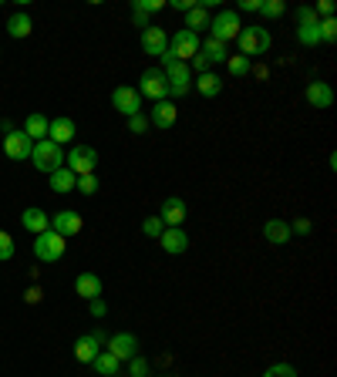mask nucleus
<instances>
[{
    "instance_id": "nucleus-39",
    "label": "nucleus",
    "mask_w": 337,
    "mask_h": 377,
    "mask_svg": "<svg viewBox=\"0 0 337 377\" xmlns=\"http://www.w3.org/2000/svg\"><path fill=\"white\" fill-rule=\"evenodd\" d=\"M132 7H135V11H142V13H152V11H159V7H162V0H135Z\"/></svg>"
},
{
    "instance_id": "nucleus-3",
    "label": "nucleus",
    "mask_w": 337,
    "mask_h": 377,
    "mask_svg": "<svg viewBox=\"0 0 337 377\" xmlns=\"http://www.w3.org/2000/svg\"><path fill=\"white\" fill-rule=\"evenodd\" d=\"M199 44H203V40H199V34H193V31L179 27V31L168 38V51L166 54L172 58V61H182V65H186V58H196V54H199Z\"/></svg>"
},
{
    "instance_id": "nucleus-46",
    "label": "nucleus",
    "mask_w": 337,
    "mask_h": 377,
    "mask_svg": "<svg viewBox=\"0 0 337 377\" xmlns=\"http://www.w3.org/2000/svg\"><path fill=\"white\" fill-rule=\"evenodd\" d=\"M294 229H297L300 236H304V233H311V222H307V219H297V222H294Z\"/></svg>"
},
{
    "instance_id": "nucleus-37",
    "label": "nucleus",
    "mask_w": 337,
    "mask_h": 377,
    "mask_svg": "<svg viewBox=\"0 0 337 377\" xmlns=\"http://www.w3.org/2000/svg\"><path fill=\"white\" fill-rule=\"evenodd\" d=\"M334 38H337V21L327 17V21H321V40H334Z\"/></svg>"
},
{
    "instance_id": "nucleus-25",
    "label": "nucleus",
    "mask_w": 337,
    "mask_h": 377,
    "mask_svg": "<svg viewBox=\"0 0 337 377\" xmlns=\"http://www.w3.org/2000/svg\"><path fill=\"white\" fill-rule=\"evenodd\" d=\"M48 179H51L54 192H75V182H78V175H75L71 169H65V165H61V169H54Z\"/></svg>"
},
{
    "instance_id": "nucleus-23",
    "label": "nucleus",
    "mask_w": 337,
    "mask_h": 377,
    "mask_svg": "<svg viewBox=\"0 0 337 377\" xmlns=\"http://www.w3.org/2000/svg\"><path fill=\"white\" fill-rule=\"evenodd\" d=\"M263 236H267V243H273V246H284V243H290V226L284 219H270L263 226Z\"/></svg>"
},
{
    "instance_id": "nucleus-41",
    "label": "nucleus",
    "mask_w": 337,
    "mask_h": 377,
    "mask_svg": "<svg viewBox=\"0 0 337 377\" xmlns=\"http://www.w3.org/2000/svg\"><path fill=\"white\" fill-rule=\"evenodd\" d=\"M91 303V317H105V313H108V307H105V300L98 297V300H88Z\"/></svg>"
},
{
    "instance_id": "nucleus-36",
    "label": "nucleus",
    "mask_w": 337,
    "mask_h": 377,
    "mask_svg": "<svg viewBox=\"0 0 337 377\" xmlns=\"http://www.w3.org/2000/svg\"><path fill=\"white\" fill-rule=\"evenodd\" d=\"M14 256V236L0 229V263H7Z\"/></svg>"
},
{
    "instance_id": "nucleus-30",
    "label": "nucleus",
    "mask_w": 337,
    "mask_h": 377,
    "mask_svg": "<svg viewBox=\"0 0 337 377\" xmlns=\"http://www.w3.org/2000/svg\"><path fill=\"white\" fill-rule=\"evenodd\" d=\"M31 17H27V13H14L11 21H7V34H11V38H27V34H31Z\"/></svg>"
},
{
    "instance_id": "nucleus-27",
    "label": "nucleus",
    "mask_w": 337,
    "mask_h": 377,
    "mask_svg": "<svg viewBox=\"0 0 337 377\" xmlns=\"http://www.w3.org/2000/svg\"><path fill=\"white\" fill-rule=\"evenodd\" d=\"M91 367H95V371H98V374H102V377H115L118 371H122V361H118L115 354L102 351V354H98V357H95V361H91Z\"/></svg>"
},
{
    "instance_id": "nucleus-34",
    "label": "nucleus",
    "mask_w": 337,
    "mask_h": 377,
    "mask_svg": "<svg viewBox=\"0 0 337 377\" xmlns=\"http://www.w3.org/2000/svg\"><path fill=\"white\" fill-rule=\"evenodd\" d=\"M75 189H78L81 195H95V189H98V175H78Z\"/></svg>"
},
{
    "instance_id": "nucleus-42",
    "label": "nucleus",
    "mask_w": 337,
    "mask_h": 377,
    "mask_svg": "<svg viewBox=\"0 0 337 377\" xmlns=\"http://www.w3.org/2000/svg\"><path fill=\"white\" fill-rule=\"evenodd\" d=\"M132 377H145V361L139 357V354L132 357Z\"/></svg>"
},
{
    "instance_id": "nucleus-18",
    "label": "nucleus",
    "mask_w": 337,
    "mask_h": 377,
    "mask_svg": "<svg viewBox=\"0 0 337 377\" xmlns=\"http://www.w3.org/2000/svg\"><path fill=\"white\" fill-rule=\"evenodd\" d=\"M176 115H179V108L168 102V98H166V102H156L149 125H156V129H172V125H176Z\"/></svg>"
},
{
    "instance_id": "nucleus-31",
    "label": "nucleus",
    "mask_w": 337,
    "mask_h": 377,
    "mask_svg": "<svg viewBox=\"0 0 337 377\" xmlns=\"http://www.w3.org/2000/svg\"><path fill=\"white\" fill-rule=\"evenodd\" d=\"M226 67H230V75H233V78H243V75H250V58L233 54V58H226Z\"/></svg>"
},
{
    "instance_id": "nucleus-26",
    "label": "nucleus",
    "mask_w": 337,
    "mask_h": 377,
    "mask_svg": "<svg viewBox=\"0 0 337 377\" xmlns=\"http://www.w3.org/2000/svg\"><path fill=\"white\" fill-rule=\"evenodd\" d=\"M186 31H193V34L209 31V11L203 7V4H196L193 11H186Z\"/></svg>"
},
{
    "instance_id": "nucleus-19",
    "label": "nucleus",
    "mask_w": 337,
    "mask_h": 377,
    "mask_svg": "<svg viewBox=\"0 0 337 377\" xmlns=\"http://www.w3.org/2000/svg\"><path fill=\"white\" fill-rule=\"evenodd\" d=\"M21 222H24V229H31L34 236L44 233V229H51V216H48L44 209H38V206L24 209V212H21Z\"/></svg>"
},
{
    "instance_id": "nucleus-32",
    "label": "nucleus",
    "mask_w": 337,
    "mask_h": 377,
    "mask_svg": "<svg viewBox=\"0 0 337 377\" xmlns=\"http://www.w3.org/2000/svg\"><path fill=\"white\" fill-rule=\"evenodd\" d=\"M142 233L149 236V239H159V236L166 233V222L159 219V216H149V219L142 222Z\"/></svg>"
},
{
    "instance_id": "nucleus-10",
    "label": "nucleus",
    "mask_w": 337,
    "mask_h": 377,
    "mask_svg": "<svg viewBox=\"0 0 337 377\" xmlns=\"http://www.w3.org/2000/svg\"><path fill=\"white\" fill-rule=\"evenodd\" d=\"M226 58H230L226 44H223V40L206 38V44H199V54L193 58V65L199 67V71H206V65H220V61H226Z\"/></svg>"
},
{
    "instance_id": "nucleus-12",
    "label": "nucleus",
    "mask_w": 337,
    "mask_h": 377,
    "mask_svg": "<svg viewBox=\"0 0 337 377\" xmlns=\"http://www.w3.org/2000/svg\"><path fill=\"white\" fill-rule=\"evenodd\" d=\"M142 51L149 54V58H162V54L168 51V34L162 31V27L149 24L142 31Z\"/></svg>"
},
{
    "instance_id": "nucleus-44",
    "label": "nucleus",
    "mask_w": 337,
    "mask_h": 377,
    "mask_svg": "<svg viewBox=\"0 0 337 377\" xmlns=\"http://www.w3.org/2000/svg\"><path fill=\"white\" fill-rule=\"evenodd\" d=\"M236 11H260V0H240V4H236Z\"/></svg>"
},
{
    "instance_id": "nucleus-38",
    "label": "nucleus",
    "mask_w": 337,
    "mask_h": 377,
    "mask_svg": "<svg viewBox=\"0 0 337 377\" xmlns=\"http://www.w3.org/2000/svg\"><path fill=\"white\" fill-rule=\"evenodd\" d=\"M129 129L135 131V135H142V131L149 129V118H145L142 111H139V115H132V118H129Z\"/></svg>"
},
{
    "instance_id": "nucleus-43",
    "label": "nucleus",
    "mask_w": 337,
    "mask_h": 377,
    "mask_svg": "<svg viewBox=\"0 0 337 377\" xmlns=\"http://www.w3.org/2000/svg\"><path fill=\"white\" fill-rule=\"evenodd\" d=\"M297 21H300V24H311V21H317V13H314L311 7H300V11H297Z\"/></svg>"
},
{
    "instance_id": "nucleus-16",
    "label": "nucleus",
    "mask_w": 337,
    "mask_h": 377,
    "mask_svg": "<svg viewBox=\"0 0 337 377\" xmlns=\"http://www.w3.org/2000/svg\"><path fill=\"white\" fill-rule=\"evenodd\" d=\"M51 229L58 236H78L81 233V216L75 212V209H65V212H58V216H51Z\"/></svg>"
},
{
    "instance_id": "nucleus-14",
    "label": "nucleus",
    "mask_w": 337,
    "mask_h": 377,
    "mask_svg": "<svg viewBox=\"0 0 337 377\" xmlns=\"http://www.w3.org/2000/svg\"><path fill=\"white\" fill-rule=\"evenodd\" d=\"M102 340H105V334H85V337H78L75 340V361L91 364L102 354Z\"/></svg>"
},
{
    "instance_id": "nucleus-45",
    "label": "nucleus",
    "mask_w": 337,
    "mask_h": 377,
    "mask_svg": "<svg viewBox=\"0 0 337 377\" xmlns=\"http://www.w3.org/2000/svg\"><path fill=\"white\" fill-rule=\"evenodd\" d=\"M172 7H176V11H193L196 0H172Z\"/></svg>"
},
{
    "instance_id": "nucleus-22",
    "label": "nucleus",
    "mask_w": 337,
    "mask_h": 377,
    "mask_svg": "<svg viewBox=\"0 0 337 377\" xmlns=\"http://www.w3.org/2000/svg\"><path fill=\"white\" fill-rule=\"evenodd\" d=\"M307 102H311L314 108H331V102H334L331 84H327V81H311V84H307Z\"/></svg>"
},
{
    "instance_id": "nucleus-6",
    "label": "nucleus",
    "mask_w": 337,
    "mask_h": 377,
    "mask_svg": "<svg viewBox=\"0 0 337 377\" xmlns=\"http://www.w3.org/2000/svg\"><path fill=\"white\" fill-rule=\"evenodd\" d=\"M65 162H68L65 169H71L75 175H95V169H98V152H95L91 145H75V148L68 152Z\"/></svg>"
},
{
    "instance_id": "nucleus-20",
    "label": "nucleus",
    "mask_w": 337,
    "mask_h": 377,
    "mask_svg": "<svg viewBox=\"0 0 337 377\" xmlns=\"http://www.w3.org/2000/svg\"><path fill=\"white\" fill-rule=\"evenodd\" d=\"M75 293L85 300H98L102 297V276L98 273H78L75 280Z\"/></svg>"
},
{
    "instance_id": "nucleus-1",
    "label": "nucleus",
    "mask_w": 337,
    "mask_h": 377,
    "mask_svg": "<svg viewBox=\"0 0 337 377\" xmlns=\"http://www.w3.org/2000/svg\"><path fill=\"white\" fill-rule=\"evenodd\" d=\"M31 162H34V169L38 172H48V175H51L54 169L65 165V152H61V145H54L51 138H44V142H34V148H31Z\"/></svg>"
},
{
    "instance_id": "nucleus-8",
    "label": "nucleus",
    "mask_w": 337,
    "mask_h": 377,
    "mask_svg": "<svg viewBox=\"0 0 337 377\" xmlns=\"http://www.w3.org/2000/svg\"><path fill=\"white\" fill-rule=\"evenodd\" d=\"M162 71H166V81H168V94L182 98L186 92H193V71H189V65L176 61V65L162 67Z\"/></svg>"
},
{
    "instance_id": "nucleus-13",
    "label": "nucleus",
    "mask_w": 337,
    "mask_h": 377,
    "mask_svg": "<svg viewBox=\"0 0 337 377\" xmlns=\"http://www.w3.org/2000/svg\"><path fill=\"white\" fill-rule=\"evenodd\" d=\"M31 148H34V142L27 138L24 131H7V138H4V152H7V158L24 162V158H31Z\"/></svg>"
},
{
    "instance_id": "nucleus-35",
    "label": "nucleus",
    "mask_w": 337,
    "mask_h": 377,
    "mask_svg": "<svg viewBox=\"0 0 337 377\" xmlns=\"http://www.w3.org/2000/svg\"><path fill=\"white\" fill-rule=\"evenodd\" d=\"M263 377H297V367H290V364H270L267 371H263Z\"/></svg>"
},
{
    "instance_id": "nucleus-7",
    "label": "nucleus",
    "mask_w": 337,
    "mask_h": 377,
    "mask_svg": "<svg viewBox=\"0 0 337 377\" xmlns=\"http://www.w3.org/2000/svg\"><path fill=\"white\" fill-rule=\"evenodd\" d=\"M135 92L145 94V98H152V102H166V98H168L166 71H162V67H149V71L142 75V84H139Z\"/></svg>"
},
{
    "instance_id": "nucleus-4",
    "label": "nucleus",
    "mask_w": 337,
    "mask_h": 377,
    "mask_svg": "<svg viewBox=\"0 0 337 377\" xmlns=\"http://www.w3.org/2000/svg\"><path fill=\"white\" fill-rule=\"evenodd\" d=\"M65 236H58L54 229H44V233L34 236V256H38L41 263H54L65 256Z\"/></svg>"
},
{
    "instance_id": "nucleus-29",
    "label": "nucleus",
    "mask_w": 337,
    "mask_h": 377,
    "mask_svg": "<svg viewBox=\"0 0 337 377\" xmlns=\"http://www.w3.org/2000/svg\"><path fill=\"white\" fill-rule=\"evenodd\" d=\"M297 40L304 44V48H317V44H321V21L300 24V27H297Z\"/></svg>"
},
{
    "instance_id": "nucleus-24",
    "label": "nucleus",
    "mask_w": 337,
    "mask_h": 377,
    "mask_svg": "<svg viewBox=\"0 0 337 377\" xmlns=\"http://www.w3.org/2000/svg\"><path fill=\"white\" fill-rule=\"evenodd\" d=\"M24 135L31 138V142H44L48 138V118L44 115H27V121H24Z\"/></svg>"
},
{
    "instance_id": "nucleus-11",
    "label": "nucleus",
    "mask_w": 337,
    "mask_h": 377,
    "mask_svg": "<svg viewBox=\"0 0 337 377\" xmlns=\"http://www.w3.org/2000/svg\"><path fill=\"white\" fill-rule=\"evenodd\" d=\"M186 216H189V209H186V202H182L179 195H168L166 202H162V209H159V219L166 222V226H172V229H182Z\"/></svg>"
},
{
    "instance_id": "nucleus-40",
    "label": "nucleus",
    "mask_w": 337,
    "mask_h": 377,
    "mask_svg": "<svg viewBox=\"0 0 337 377\" xmlns=\"http://www.w3.org/2000/svg\"><path fill=\"white\" fill-rule=\"evenodd\" d=\"M314 13H321V17L327 21V17H334V4H331V0H321V4H317V11H314Z\"/></svg>"
},
{
    "instance_id": "nucleus-17",
    "label": "nucleus",
    "mask_w": 337,
    "mask_h": 377,
    "mask_svg": "<svg viewBox=\"0 0 337 377\" xmlns=\"http://www.w3.org/2000/svg\"><path fill=\"white\" fill-rule=\"evenodd\" d=\"M48 138H51L54 145H65V142H75V121L68 115L61 118H51L48 121Z\"/></svg>"
},
{
    "instance_id": "nucleus-2",
    "label": "nucleus",
    "mask_w": 337,
    "mask_h": 377,
    "mask_svg": "<svg viewBox=\"0 0 337 377\" xmlns=\"http://www.w3.org/2000/svg\"><path fill=\"white\" fill-rule=\"evenodd\" d=\"M236 44H240V54L243 58H257V54H267L270 51V31L267 27H243L240 31V38H236Z\"/></svg>"
},
{
    "instance_id": "nucleus-15",
    "label": "nucleus",
    "mask_w": 337,
    "mask_h": 377,
    "mask_svg": "<svg viewBox=\"0 0 337 377\" xmlns=\"http://www.w3.org/2000/svg\"><path fill=\"white\" fill-rule=\"evenodd\" d=\"M108 354H115L118 361H132L139 354V337L135 334H115L108 340Z\"/></svg>"
},
{
    "instance_id": "nucleus-28",
    "label": "nucleus",
    "mask_w": 337,
    "mask_h": 377,
    "mask_svg": "<svg viewBox=\"0 0 337 377\" xmlns=\"http://www.w3.org/2000/svg\"><path fill=\"white\" fill-rule=\"evenodd\" d=\"M193 88H199V94H206V98H216V94L223 92V78H220V75H209V71H203V75L193 81Z\"/></svg>"
},
{
    "instance_id": "nucleus-9",
    "label": "nucleus",
    "mask_w": 337,
    "mask_h": 377,
    "mask_svg": "<svg viewBox=\"0 0 337 377\" xmlns=\"http://www.w3.org/2000/svg\"><path fill=\"white\" fill-rule=\"evenodd\" d=\"M112 104H115V111H122L125 118H132V115L142 111V94L135 92V88H129V84H122V88L112 92Z\"/></svg>"
},
{
    "instance_id": "nucleus-5",
    "label": "nucleus",
    "mask_w": 337,
    "mask_h": 377,
    "mask_svg": "<svg viewBox=\"0 0 337 377\" xmlns=\"http://www.w3.org/2000/svg\"><path fill=\"white\" fill-rule=\"evenodd\" d=\"M240 31H243V24H240V13L236 11H220L209 21V38L223 40V44H226V40H236Z\"/></svg>"
},
{
    "instance_id": "nucleus-33",
    "label": "nucleus",
    "mask_w": 337,
    "mask_h": 377,
    "mask_svg": "<svg viewBox=\"0 0 337 377\" xmlns=\"http://www.w3.org/2000/svg\"><path fill=\"white\" fill-rule=\"evenodd\" d=\"M284 11H287L284 0H263V4H260V13H263V17H280Z\"/></svg>"
},
{
    "instance_id": "nucleus-21",
    "label": "nucleus",
    "mask_w": 337,
    "mask_h": 377,
    "mask_svg": "<svg viewBox=\"0 0 337 377\" xmlns=\"http://www.w3.org/2000/svg\"><path fill=\"white\" fill-rule=\"evenodd\" d=\"M159 243H162V249H166V253L179 256V253H186V249H189V236L182 233V229H172V226H168L166 233L159 236Z\"/></svg>"
}]
</instances>
